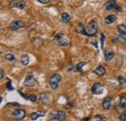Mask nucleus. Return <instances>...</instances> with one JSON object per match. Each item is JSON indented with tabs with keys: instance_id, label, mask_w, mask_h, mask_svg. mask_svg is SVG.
I'll return each mask as SVG.
<instances>
[{
	"instance_id": "obj_20",
	"label": "nucleus",
	"mask_w": 126,
	"mask_h": 121,
	"mask_svg": "<svg viewBox=\"0 0 126 121\" xmlns=\"http://www.w3.org/2000/svg\"><path fill=\"white\" fill-rule=\"evenodd\" d=\"M61 20L64 23H69L71 21V16L68 13H62L61 14Z\"/></svg>"
},
{
	"instance_id": "obj_34",
	"label": "nucleus",
	"mask_w": 126,
	"mask_h": 121,
	"mask_svg": "<svg viewBox=\"0 0 126 121\" xmlns=\"http://www.w3.org/2000/svg\"><path fill=\"white\" fill-rule=\"evenodd\" d=\"M3 77H4V71H3V69L0 68V79H2Z\"/></svg>"
},
{
	"instance_id": "obj_30",
	"label": "nucleus",
	"mask_w": 126,
	"mask_h": 121,
	"mask_svg": "<svg viewBox=\"0 0 126 121\" xmlns=\"http://www.w3.org/2000/svg\"><path fill=\"white\" fill-rule=\"evenodd\" d=\"M117 80H118V82L120 83V84H123V83H125V79L122 77V76H117Z\"/></svg>"
},
{
	"instance_id": "obj_26",
	"label": "nucleus",
	"mask_w": 126,
	"mask_h": 121,
	"mask_svg": "<svg viewBox=\"0 0 126 121\" xmlns=\"http://www.w3.org/2000/svg\"><path fill=\"white\" fill-rule=\"evenodd\" d=\"M27 100H30L31 102H36L37 101V96L35 94H31L27 97Z\"/></svg>"
},
{
	"instance_id": "obj_11",
	"label": "nucleus",
	"mask_w": 126,
	"mask_h": 121,
	"mask_svg": "<svg viewBox=\"0 0 126 121\" xmlns=\"http://www.w3.org/2000/svg\"><path fill=\"white\" fill-rule=\"evenodd\" d=\"M111 101H112V98L111 97H106L103 102H102V106L104 109L106 110H109L110 108V106H111Z\"/></svg>"
},
{
	"instance_id": "obj_9",
	"label": "nucleus",
	"mask_w": 126,
	"mask_h": 121,
	"mask_svg": "<svg viewBox=\"0 0 126 121\" xmlns=\"http://www.w3.org/2000/svg\"><path fill=\"white\" fill-rule=\"evenodd\" d=\"M25 115H26L25 110L21 108H16L13 112V117L15 118V120H22L25 117Z\"/></svg>"
},
{
	"instance_id": "obj_16",
	"label": "nucleus",
	"mask_w": 126,
	"mask_h": 121,
	"mask_svg": "<svg viewBox=\"0 0 126 121\" xmlns=\"http://www.w3.org/2000/svg\"><path fill=\"white\" fill-rule=\"evenodd\" d=\"M115 20H116V16L114 15H107V16L105 17V19H104L105 23H107V24H111V23H113Z\"/></svg>"
},
{
	"instance_id": "obj_22",
	"label": "nucleus",
	"mask_w": 126,
	"mask_h": 121,
	"mask_svg": "<svg viewBox=\"0 0 126 121\" xmlns=\"http://www.w3.org/2000/svg\"><path fill=\"white\" fill-rule=\"evenodd\" d=\"M76 32L79 33V34H82V35H85V28L83 27V25L81 23H79L76 27Z\"/></svg>"
},
{
	"instance_id": "obj_13",
	"label": "nucleus",
	"mask_w": 126,
	"mask_h": 121,
	"mask_svg": "<svg viewBox=\"0 0 126 121\" xmlns=\"http://www.w3.org/2000/svg\"><path fill=\"white\" fill-rule=\"evenodd\" d=\"M117 30L120 33V38L122 40H126V26L123 24H119L117 26Z\"/></svg>"
},
{
	"instance_id": "obj_7",
	"label": "nucleus",
	"mask_w": 126,
	"mask_h": 121,
	"mask_svg": "<svg viewBox=\"0 0 126 121\" xmlns=\"http://www.w3.org/2000/svg\"><path fill=\"white\" fill-rule=\"evenodd\" d=\"M10 8H17L20 10H23L25 8V2L23 0H12L9 3Z\"/></svg>"
},
{
	"instance_id": "obj_2",
	"label": "nucleus",
	"mask_w": 126,
	"mask_h": 121,
	"mask_svg": "<svg viewBox=\"0 0 126 121\" xmlns=\"http://www.w3.org/2000/svg\"><path fill=\"white\" fill-rule=\"evenodd\" d=\"M97 31H98V23L95 19H93L85 27V36L94 37V36H96Z\"/></svg>"
},
{
	"instance_id": "obj_15",
	"label": "nucleus",
	"mask_w": 126,
	"mask_h": 121,
	"mask_svg": "<svg viewBox=\"0 0 126 121\" xmlns=\"http://www.w3.org/2000/svg\"><path fill=\"white\" fill-rule=\"evenodd\" d=\"M115 4H116V1H115V0H109V1L106 3L105 10H106V11H110V10H112V9L114 8Z\"/></svg>"
},
{
	"instance_id": "obj_35",
	"label": "nucleus",
	"mask_w": 126,
	"mask_h": 121,
	"mask_svg": "<svg viewBox=\"0 0 126 121\" xmlns=\"http://www.w3.org/2000/svg\"><path fill=\"white\" fill-rule=\"evenodd\" d=\"M8 106H19V104H17V103H10Z\"/></svg>"
},
{
	"instance_id": "obj_17",
	"label": "nucleus",
	"mask_w": 126,
	"mask_h": 121,
	"mask_svg": "<svg viewBox=\"0 0 126 121\" xmlns=\"http://www.w3.org/2000/svg\"><path fill=\"white\" fill-rule=\"evenodd\" d=\"M44 115H45V112L35 111V112H33L31 115H30V119H31V120H37L39 117H41V116H44Z\"/></svg>"
},
{
	"instance_id": "obj_37",
	"label": "nucleus",
	"mask_w": 126,
	"mask_h": 121,
	"mask_svg": "<svg viewBox=\"0 0 126 121\" xmlns=\"http://www.w3.org/2000/svg\"><path fill=\"white\" fill-rule=\"evenodd\" d=\"M1 101H2V99H1V98H0V103H1Z\"/></svg>"
},
{
	"instance_id": "obj_38",
	"label": "nucleus",
	"mask_w": 126,
	"mask_h": 121,
	"mask_svg": "<svg viewBox=\"0 0 126 121\" xmlns=\"http://www.w3.org/2000/svg\"><path fill=\"white\" fill-rule=\"evenodd\" d=\"M0 6H1V3H0Z\"/></svg>"
},
{
	"instance_id": "obj_29",
	"label": "nucleus",
	"mask_w": 126,
	"mask_h": 121,
	"mask_svg": "<svg viewBox=\"0 0 126 121\" xmlns=\"http://www.w3.org/2000/svg\"><path fill=\"white\" fill-rule=\"evenodd\" d=\"M114 9H115V10H116L118 13H120V12H122V11H123V8H122L120 5H118V4H115Z\"/></svg>"
},
{
	"instance_id": "obj_4",
	"label": "nucleus",
	"mask_w": 126,
	"mask_h": 121,
	"mask_svg": "<svg viewBox=\"0 0 126 121\" xmlns=\"http://www.w3.org/2000/svg\"><path fill=\"white\" fill-rule=\"evenodd\" d=\"M23 85H24V86H27V87H32V86L37 85V80H36L35 77L33 76L31 72H28L27 76H26L24 81H23Z\"/></svg>"
},
{
	"instance_id": "obj_33",
	"label": "nucleus",
	"mask_w": 126,
	"mask_h": 121,
	"mask_svg": "<svg viewBox=\"0 0 126 121\" xmlns=\"http://www.w3.org/2000/svg\"><path fill=\"white\" fill-rule=\"evenodd\" d=\"M37 1L40 2L41 4H47V3H49L50 0H37Z\"/></svg>"
},
{
	"instance_id": "obj_1",
	"label": "nucleus",
	"mask_w": 126,
	"mask_h": 121,
	"mask_svg": "<svg viewBox=\"0 0 126 121\" xmlns=\"http://www.w3.org/2000/svg\"><path fill=\"white\" fill-rule=\"evenodd\" d=\"M53 42L58 46H68L70 45V40L63 33H57L53 37Z\"/></svg>"
},
{
	"instance_id": "obj_14",
	"label": "nucleus",
	"mask_w": 126,
	"mask_h": 121,
	"mask_svg": "<svg viewBox=\"0 0 126 121\" xmlns=\"http://www.w3.org/2000/svg\"><path fill=\"white\" fill-rule=\"evenodd\" d=\"M93 73L94 74H96L97 76H104L105 74H106V69L102 66V65H99L96 69H95L94 71H93Z\"/></svg>"
},
{
	"instance_id": "obj_23",
	"label": "nucleus",
	"mask_w": 126,
	"mask_h": 121,
	"mask_svg": "<svg viewBox=\"0 0 126 121\" xmlns=\"http://www.w3.org/2000/svg\"><path fill=\"white\" fill-rule=\"evenodd\" d=\"M85 64H86L85 62H79L78 65H76V67L74 68V70L77 71V72H80V73H81V72H82V68H83V66H84Z\"/></svg>"
},
{
	"instance_id": "obj_19",
	"label": "nucleus",
	"mask_w": 126,
	"mask_h": 121,
	"mask_svg": "<svg viewBox=\"0 0 126 121\" xmlns=\"http://www.w3.org/2000/svg\"><path fill=\"white\" fill-rule=\"evenodd\" d=\"M29 61H30V58H29V55H28V54H23V55H21V57H20V62H21V64H22L23 66L28 65Z\"/></svg>"
},
{
	"instance_id": "obj_28",
	"label": "nucleus",
	"mask_w": 126,
	"mask_h": 121,
	"mask_svg": "<svg viewBox=\"0 0 126 121\" xmlns=\"http://www.w3.org/2000/svg\"><path fill=\"white\" fill-rule=\"evenodd\" d=\"M74 69V65H73V62L72 61H69V63H68V68H67V71L68 72H70V71H72Z\"/></svg>"
},
{
	"instance_id": "obj_25",
	"label": "nucleus",
	"mask_w": 126,
	"mask_h": 121,
	"mask_svg": "<svg viewBox=\"0 0 126 121\" xmlns=\"http://www.w3.org/2000/svg\"><path fill=\"white\" fill-rule=\"evenodd\" d=\"M95 120H99V121H106L108 120V118L106 117V116H104V115H102V114H97V115H95Z\"/></svg>"
},
{
	"instance_id": "obj_36",
	"label": "nucleus",
	"mask_w": 126,
	"mask_h": 121,
	"mask_svg": "<svg viewBox=\"0 0 126 121\" xmlns=\"http://www.w3.org/2000/svg\"><path fill=\"white\" fill-rule=\"evenodd\" d=\"M83 120H84V121H87V120H89V118H88V117H86V118H84Z\"/></svg>"
},
{
	"instance_id": "obj_31",
	"label": "nucleus",
	"mask_w": 126,
	"mask_h": 121,
	"mask_svg": "<svg viewBox=\"0 0 126 121\" xmlns=\"http://www.w3.org/2000/svg\"><path fill=\"white\" fill-rule=\"evenodd\" d=\"M7 87H8V89H9V90H14V87L12 86V84H11V80H10V79H8V82H7Z\"/></svg>"
},
{
	"instance_id": "obj_27",
	"label": "nucleus",
	"mask_w": 126,
	"mask_h": 121,
	"mask_svg": "<svg viewBox=\"0 0 126 121\" xmlns=\"http://www.w3.org/2000/svg\"><path fill=\"white\" fill-rule=\"evenodd\" d=\"M118 119L120 121H126V111H123V112L118 116Z\"/></svg>"
},
{
	"instance_id": "obj_24",
	"label": "nucleus",
	"mask_w": 126,
	"mask_h": 121,
	"mask_svg": "<svg viewBox=\"0 0 126 121\" xmlns=\"http://www.w3.org/2000/svg\"><path fill=\"white\" fill-rule=\"evenodd\" d=\"M4 58H5L7 61H15L16 60L15 55H14V54H12V53H7V54L5 55V57H4Z\"/></svg>"
},
{
	"instance_id": "obj_32",
	"label": "nucleus",
	"mask_w": 126,
	"mask_h": 121,
	"mask_svg": "<svg viewBox=\"0 0 126 121\" xmlns=\"http://www.w3.org/2000/svg\"><path fill=\"white\" fill-rule=\"evenodd\" d=\"M104 42H105V35L101 34V45H102V47H104Z\"/></svg>"
},
{
	"instance_id": "obj_3",
	"label": "nucleus",
	"mask_w": 126,
	"mask_h": 121,
	"mask_svg": "<svg viewBox=\"0 0 126 121\" xmlns=\"http://www.w3.org/2000/svg\"><path fill=\"white\" fill-rule=\"evenodd\" d=\"M62 79V76L59 74H54L48 78V84L50 86V88L52 90H55L58 87V84L60 82V80Z\"/></svg>"
},
{
	"instance_id": "obj_21",
	"label": "nucleus",
	"mask_w": 126,
	"mask_h": 121,
	"mask_svg": "<svg viewBox=\"0 0 126 121\" xmlns=\"http://www.w3.org/2000/svg\"><path fill=\"white\" fill-rule=\"evenodd\" d=\"M104 54H105V60L106 61H110L113 58V56H114V54L111 51H110V50H105Z\"/></svg>"
},
{
	"instance_id": "obj_8",
	"label": "nucleus",
	"mask_w": 126,
	"mask_h": 121,
	"mask_svg": "<svg viewBox=\"0 0 126 121\" xmlns=\"http://www.w3.org/2000/svg\"><path fill=\"white\" fill-rule=\"evenodd\" d=\"M23 26H24V22L23 21H21V20H13L10 23L9 28H10L11 31H16L20 29V28H22Z\"/></svg>"
},
{
	"instance_id": "obj_10",
	"label": "nucleus",
	"mask_w": 126,
	"mask_h": 121,
	"mask_svg": "<svg viewBox=\"0 0 126 121\" xmlns=\"http://www.w3.org/2000/svg\"><path fill=\"white\" fill-rule=\"evenodd\" d=\"M103 91H104V86H103V84L100 83V82H95L94 84L92 85V87H91V92H92L93 94H96V95L102 94Z\"/></svg>"
},
{
	"instance_id": "obj_18",
	"label": "nucleus",
	"mask_w": 126,
	"mask_h": 121,
	"mask_svg": "<svg viewBox=\"0 0 126 121\" xmlns=\"http://www.w3.org/2000/svg\"><path fill=\"white\" fill-rule=\"evenodd\" d=\"M32 44L36 47H41L43 45V40L40 38H34L32 39Z\"/></svg>"
},
{
	"instance_id": "obj_6",
	"label": "nucleus",
	"mask_w": 126,
	"mask_h": 121,
	"mask_svg": "<svg viewBox=\"0 0 126 121\" xmlns=\"http://www.w3.org/2000/svg\"><path fill=\"white\" fill-rule=\"evenodd\" d=\"M50 117L52 120L55 121H65L66 118H67V115L64 111H61V110H58L54 113H51L50 114Z\"/></svg>"
},
{
	"instance_id": "obj_39",
	"label": "nucleus",
	"mask_w": 126,
	"mask_h": 121,
	"mask_svg": "<svg viewBox=\"0 0 126 121\" xmlns=\"http://www.w3.org/2000/svg\"><path fill=\"white\" fill-rule=\"evenodd\" d=\"M0 54H1V52H0Z\"/></svg>"
},
{
	"instance_id": "obj_5",
	"label": "nucleus",
	"mask_w": 126,
	"mask_h": 121,
	"mask_svg": "<svg viewBox=\"0 0 126 121\" xmlns=\"http://www.w3.org/2000/svg\"><path fill=\"white\" fill-rule=\"evenodd\" d=\"M126 107V98L125 97H119V99L117 100L116 104L114 105V109L116 111H122L124 110Z\"/></svg>"
},
{
	"instance_id": "obj_12",
	"label": "nucleus",
	"mask_w": 126,
	"mask_h": 121,
	"mask_svg": "<svg viewBox=\"0 0 126 121\" xmlns=\"http://www.w3.org/2000/svg\"><path fill=\"white\" fill-rule=\"evenodd\" d=\"M37 100H38V102H39L40 104H42V105H47V103H48V97H47V94H45V93L40 94V95H39V98H38Z\"/></svg>"
}]
</instances>
